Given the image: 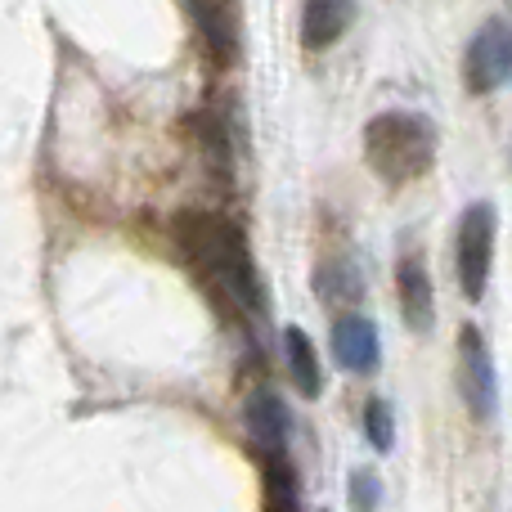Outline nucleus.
<instances>
[{
	"label": "nucleus",
	"mask_w": 512,
	"mask_h": 512,
	"mask_svg": "<svg viewBox=\"0 0 512 512\" xmlns=\"http://www.w3.org/2000/svg\"><path fill=\"white\" fill-rule=\"evenodd\" d=\"M364 432H369V445L378 454L391 450V409H387V400H369V405H364Z\"/></svg>",
	"instance_id": "f8f14e48"
},
{
	"label": "nucleus",
	"mask_w": 512,
	"mask_h": 512,
	"mask_svg": "<svg viewBox=\"0 0 512 512\" xmlns=\"http://www.w3.org/2000/svg\"><path fill=\"white\" fill-rule=\"evenodd\" d=\"M333 355L346 373H373L378 369V328L364 315H342L333 324Z\"/></svg>",
	"instance_id": "0eeeda50"
},
{
	"label": "nucleus",
	"mask_w": 512,
	"mask_h": 512,
	"mask_svg": "<svg viewBox=\"0 0 512 512\" xmlns=\"http://www.w3.org/2000/svg\"><path fill=\"white\" fill-rule=\"evenodd\" d=\"M459 391H463V405L472 409L477 423H490V418H495L499 378H495V364H490L486 337H481L472 324L459 333Z\"/></svg>",
	"instance_id": "20e7f679"
},
{
	"label": "nucleus",
	"mask_w": 512,
	"mask_h": 512,
	"mask_svg": "<svg viewBox=\"0 0 512 512\" xmlns=\"http://www.w3.org/2000/svg\"><path fill=\"white\" fill-rule=\"evenodd\" d=\"M176 239H180V248H185L189 261H194L207 279H216V288H221L225 297L239 301V310L261 315L265 310L261 274H256L239 225L216 216V212H185L176 221Z\"/></svg>",
	"instance_id": "f257e3e1"
},
{
	"label": "nucleus",
	"mask_w": 512,
	"mask_h": 512,
	"mask_svg": "<svg viewBox=\"0 0 512 512\" xmlns=\"http://www.w3.org/2000/svg\"><path fill=\"white\" fill-rule=\"evenodd\" d=\"M378 477L373 472H351V504L360 508V512H373L378 508Z\"/></svg>",
	"instance_id": "ddd939ff"
},
{
	"label": "nucleus",
	"mask_w": 512,
	"mask_h": 512,
	"mask_svg": "<svg viewBox=\"0 0 512 512\" xmlns=\"http://www.w3.org/2000/svg\"><path fill=\"white\" fill-rule=\"evenodd\" d=\"M189 14L198 18V23H207V45H212V54L216 59H230L234 50H239V36H234V9L230 5H194Z\"/></svg>",
	"instance_id": "9b49d317"
},
{
	"label": "nucleus",
	"mask_w": 512,
	"mask_h": 512,
	"mask_svg": "<svg viewBox=\"0 0 512 512\" xmlns=\"http://www.w3.org/2000/svg\"><path fill=\"white\" fill-rule=\"evenodd\" d=\"M364 158L387 185L427 176L436 158V131L418 113H378L364 126Z\"/></svg>",
	"instance_id": "f03ea898"
},
{
	"label": "nucleus",
	"mask_w": 512,
	"mask_h": 512,
	"mask_svg": "<svg viewBox=\"0 0 512 512\" xmlns=\"http://www.w3.org/2000/svg\"><path fill=\"white\" fill-rule=\"evenodd\" d=\"M351 18H355V5H346V0H310V5H301V45L306 50H324V45H333L346 32Z\"/></svg>",
	"instance_id": "1a4fd4ad"
},
{
	"label": "nucleus",
	"mask_w": 512,
	"mask_h": 512,
	"mask_svg": "<svg viewBox=\"0 0 512 512\" xmlns=\"http://www.w3.org/2000/svg\"><path fill=\"white\" fill-rule=\"evenodd\" d=\"M463 77L468 90L490 95L512 77V27L508 23H486L468 45V59H463Z\"/></svg>",
	"instance_id": "39448f33"
},
{
	"label": "nucleus",
	"mask_w": 512,
	"mask_h": 512,
	"mask_svg": "<svg viewBox=\"0 0 512 512\" xmlns=\"http://www.w3.org/2000/svg\"><path fill=\"white\" fill-rule=\"evenodd\" d=\"M283 355H288L292 387H297L306 400L324 396V369H319V355H315V346H310V337L301 333V328H283Z\"/></svg>",
	"instance_id": "9d476101"
},
{
	"label": "nucleus",
	"mask_w": 512,
	"mask_h": 512,
	"mask_svg": "<svg viewBox=\"0 0 512 512\" xmlns=\"http://www.w3.org/2000/svg\"><path fill=\"white\" fill-rule=\"evenodd\" d=\"M243 423H248V436L261 445L265 454H279L288 445V432H292V418H288V405H283L274 391L256 387L248 400H243Z\"/></svg>",
	"instance_id": "423d86ee"
},
{
	"label": "nucleus",
	"mask_w": 512,
	"mask_h": 512,
	"mask_svg": "<svg viewBox=\"0 0 512 512\" xmlns=\"http://www.w3.org/2000/svg\"><path fill=\"white\" fill-rule=\"evenodd\" d=\"M396 292H400V315H405V324L414 328V333H427V328L436 324V297H432V274H427L414 256H405V261L396 265Z\"/></svg>",
	"instance_id": "6e6552de"
},
{
	"label": "nucleus",
	"mask_w": 512,
	"mask_h": 512,
	"mask_svg": "<svg viewBox=\"0 0 512 512\" xmlns=\"http://www.w3.org/2000/svg\"><path fill=\"white\" fill-rule=\"evenodd\" d=\"M490 261H495V207L468 203L454 230V270H459V288L468 301L486 297Z\"/></svg>",
	"instance_id": "7ed1b4c3"
}]
</instances>
